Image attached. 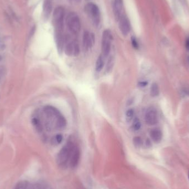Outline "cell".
I'll use <instances>...</instances> for the list:
<instances>
[{
  "label": "cell",
  "instance_id": "30bf717a",
  "mask_svg": "<svg viewBox=\"0 0 189 189\" xmlns=\"http://www.w3.org/2000/svg\"><path fill=\"white\" fill-rule=\"evenodd\" d=\"M95 43V36L89 32H85L83 35V46L85 50L90 49Z\"/></svg>",
  "mask_w": 189,
  "mask_h": 189
},
{
  "label": "cell",
  "instance_id": "8992f818",
  "mask_svg": "<svg viewBox=\"0 0 189 189\" xmlns=\"http://www.w3.org/2000/svg\"><path fill=\"white\" fill-rule=\"evenodd\" d=\"M64 51L66 56H78L80 53L79 46L75 41H69L65 46Z\"/></svg>",
  "mask_w": 189,
  "mask_h": 189
},
{
  "label": "cell",
  "instance_id": "7402d4cb",
  "mask_svg": "<svg viewBox=\"0 0 189 189\" xmlns=\"http://www.w3.org/2000/svg\"><path fill=\"white\" fill-rule=\"evenodd\" d=\"M140 127H141V123L140 122V120L138 118H135L132 125L133 130L135 131H137L140 130Z\"/></svg>",
  "mask_w": 189,
  "mask_h": 189
},
{
  "label": "cell",
  "instance_id": "2e32d148",
  "mask_svg": "<svg viewBox=\"0 0 189 189\" xmlns=\"http://www.w3.org/2000/svg\"><path fill=\"white\" fill-rule=\"evenodd\" d=\"M103 66H104L103 56H100L96 60V66H95L96 71L97 72H100L103 70Z\"/></svg>",
  "mask_w": 189,
  "mask_h": 189
},
{
  "label": "cell",
  "instance_id": "8fae6325",
  "mask_svg": "<svg viewBox=\"0 0 189 189\" xmlns=\"http://www.w3.org/2000/svg\"><path fill=\"white\" fill-rule=\"evenodd\" d=\"M43 112L47 118L49 119V121H50L52 118L56 119L59 115H61L58 109L52 106H45L44 107Z\"/></svg>",
  "mask_w": 189,
  "mask_h": 189
},
{
  "label": "cell",
  "instance_id": "7a4b0ae2",
  "mask_svg": "<svg viewBox=\"0 0 189 189\" xmlns=\"http://www.w3.org/2000/svg\"><path fill=\"white\" fill-rule=\"evenodd\" d=\"M64 10L62 7H56L53 15V22L56 29V33H62L64 29Z\"/></svg>",
  "mask_w": 189,
  "mask_h": 189
},
{
  "label": "cell",
  "instance_id": "f1b7e54d",
  "mask_svg": "<svg viewBox=\"0 0 189 189\" xmlns=\"http://www.w3.org/2000/svg\"><path fill=\"white\" fill-rule=\"evenodd\" d=\"M81 0H69L70 3L73 4H78L80 2Z\"/></svg>",
  "mask_w": 189,
  "mask_h": 189
},
{
  "label": "cell",
  "instance_id": "83f0119b",
  "mask_svg": "<svg viewBox=\"0 0 189 189\" xmlns=\"http://www.w3.org/2000/svg\"><path fill=\"white\" fill-rule=\"evenodd\" d=\"M148 84V83L147 81H142L140 82L138 85H139V86H140V87H146Z\"/></svg>",
  "mask_w": 189,
  "mask_h": 189
},
{
  "label": "cell",
  "instance_id": "6da1fadb",
  "mask_svg": "<svg viewBox=\"0 0 189 189\" xmlns=\"http://www.w3.org/2000/svg\"><path fill=\"white\" fill-rule=\"evenodd\" d=\"M74 147V146L71 143L69 142L60 149L56 157V162L60 167H66Z\"/></svg>",
  "mask_w": 189,
  "mask_h": 189
},
{
  "label": "cell",
  "instance_id": "d6986e66",
  "mask_svg": "<svg viewBox=\"0 0 189 189\" xmlns=\"http://www.w3.org/2000/svg\"><path fill=\"white\" fill-rule=\"evenodd\" d=\"M32 124L34 126L35 128L38 131V132H41L43 130V127L42 125L41 124L40 121L39 120V119L37 118H33L32 120Z\"/></svg>",
  "mask_w": 189,
  "mask_h": 189
},
{
  "label": "cell",
  "instance_id": "d4e9b609",
  "mask_svg": "<svg viewBox=\"0 0 189 189\" xmlns=\"http://www.w3.org/2000/svg\"><path fill=\"white\" fill-rule=\"evenodd\" d=\"M134 111L133 109H129L126 112V120L128 122L131 121L133 117Z\"/></svg>",
  "mask_w": 189,
  "mask_h": 189
},
{
  "label": "cell",
  "instance_id": "7c38bea8",
  "mask_svg": "<svg viewBox=\"0 0 189 189\" xmlns=\"http://www.w3.org/2000/svg\"><path fill=\"white\" fill-rule=\"evenodd\" d=\"M123 0H114L113 10L116 19L118 21L122 16V12L123 9Z\"/></svg>",
  "mask_w": 189,
  "mask_h": 189
},
{
  "label": "cell",
  "instance_id": "4fadbf2b",
  "mask_svg": "<svg viewBox=\"0 0 189 189\" xmlns=\"http://www.w3.org/2000/svg\"><path fill=\"white\" fill-rule=\"evenodd\" d=\"M150 136L154 142L158 143L160 142L163 138L161 130L159 128H154L150 132Z\"/></svg>",
  "mask_w": 189,
  "mask_h": 189
},
{
  "label": "cell",
  "instance_id": "277c9868",
  "mask_svg": "<svg viewBox=\"0 0 189 189\" xmlns=\"http://www.w3.org/2000/svg\"><path fill=\"white\" fill-rule=\"evenodd\" d=\"M85 11L94 25H98L100 21L99 8L95 3L90 2L87 3L85 7Z\"/></svg>",
  "mask_w": 189,
  "mask_h": 189
},
{
  "label": "cell",
  "instance_id": "44dd1931",
  "mask_svg": "<svg viewBox=\"0 0 189 189\" xmlns=\"http://www.w3.org/2000/svg\"><path fill=\"white\" fill-rule=\"evenodd\" d=\"M113 65H114V59L113 57H110L106 66V70L107 71V73L111 71Z\"/></svg>",
  "mask_w": 189,
  "mask_h": 189
},
{
  "label": "cell",
  "instance_id": "ba28073f",
  "mask_svg": "<svg viewBox=\"0 0 189 189\" xmlns=\"http://www.w3.org/2000/svg\"><path fill=\"white\" fill-rule=\"evenodd\" d=\"M145 121L146 123L149 126H153L158 123V114L154 109H149L146 112Z\"/></svg>",
  "mask_w": 189,
  "mask_h": 189
},
{
  "label": "cell",
  "instance_id": "3957f363",
  "mask_svg": "<svg viewBox=\"0 0 189 189\" xmlns=\"http://www.w3.org/2000/svg\"><path fill=\"white\" fill-rule=\"evenodd\" d=\"M66 22L69 30L73 34L79 33L81 29L80 20L75 13H70L67 16Z\"/></svg>",
  "mask_w": 189,
  "mask_h": 189
},
{
  "label": "cell",
  "instance_id": "4dcf8cb0",
  "mask_svg": "<svg viewBox=\"0 0 189 189\" xmlns=\"http://www.w3.org/2000/svg\"><path fill=\"white\" fill-rule=\"evenodd\" d=\"M26 189H35V188H34V187H31V188H29V189H27V188Z\"/></svg>",
  "mask_w": 189,
  "mask_h": 189
},
{
  "label": "cell",
  "instance_id": "52a82bcc",
  "mask_svg": "<svg viewBox=\"0 0 189 189\" xmlns=\"http://www.w3.org/2000/svg\"><path fill=\"white\" fill-rule=\"evenodd\" d=\"M119 28L122 34L123 35H127L130 30V21L125 15H122L119 19Z\"/></svg>",
  "mask_w": 189,
  "mask_h": 189
},
{
  "label": "cell",
  "instance_id": "f546056e",
  "mask_svg": "<svg viewBox=\"0 0 189 189\" xmlns=\"http://www.w3.org/2000/svg\"><path fill=\"white\" fill-rule=\"evenodd\" d=\"M186 48L187 49L189 50V37L187 38L186 40Z\"/></svg>",
  "mask_w": 189,
  "mask_h": 189
},
{
  "label": "cell",
  "instance_id": "e0dca14e",
  "mask_svg": "<svg viewBox=\"0 0 189 189\" xmlns=\"http://www.w3.org/2000/svg\"><path fill=\"white\" fill-rule=\"evenodd\" d=\"M62 139H63V137H62V135L60 134H58L52 138L51 142L54 146H58L62 142Z\"/></svg>",
  "mask_w": 189,
  "mask_h": 189
},
{
  "label": "cell",
  "instance_id": "ffe728a7",
  "mask_svg": "<svg viewBox=\"0 0 189 189\" xmlns=\"http://www.w3.org/2000/svg\"><path fill=\"white\" fill-rule=\"evenodd\" d=\"M35 189H53L48 183L46 182L38 183L34 186Z\"/></svg>",
  "mask_w": 189,
  "mask_h": 189
},
{
  "label": "cell",
  "instance_id": "9a60e30c",
  "mask_svg": "<svg viewBox=\"0 0 189 189\" xmlns=\"http://www.w3.org/2000/svg\"><path fill=\"white\" fill-rule=\"evenodd\" d=\"M56 127L59 130H63L66 126V120L62 115H59L56 120Z\"/></svg>",
  "mask_w": 189,
  "mask_h": 189
},
{
  "label": "cell",
  "instance_id": "cb8c5ba5",
  "mask_svg": "<svg viewBox=\"0 0 189 189\" xmlns=\"http://www.w3.org/2000/svg\"><path fill=\"white\" fill-rule=\"evenodd\" d=\"M133 144L136 147H140L142 144V140L140 137H136L133 138Z\"/></svg>",
  "mask_w": 189,
  "mask_h": 189
},
{
  "label": "cell",
  "instance_id": "5bb4252c",
  "mask_svg": "<svg viewBox=\"0 0 189 189\" xmlns=\"http://www.w3.org/2000/svg\"><path fill=\"white\" fill-rule=\"evenodd\" d=\"M52 4L51 0H44L43 3V14L44 17L48 18L52 12Z\"/></svg>",
  "mask_w": 189,
  "mask_h": 189
},
{
  "label": "cell",
  "instance_id": "9c48e42d",
  "mask_svg": "<svg viewBox=\"0 0 189 189\" xmlns=\"http://www.w3.org/2000/svg\"><path fill=\"white\" fill-rule=\"evenodd\" d=\"M80 159V150L79 148L74 146L69 161V164L71 168L74 169L78 167Z\"/></svg>",
  "mask_w": 189,
  "mask_h": 189
},
{
  "label": "cell",
  "instance_id": "ac0fdd59",
  "mask_svg": "<svg viewBox=\"0 0 189 189\" xmlns=\"http://www.w3.org/2000/svg\"><path fill=\"white\" fill-rule=\"evenodd\" d=\"M159 94V88L158 84L157 83H153L152 84L150 88V95L153 97H156Z\"/></svg>",
  "mask_w": 189,
  "mask_h": 189
},
{
  "label": "cell",
  "instance_id": "1f68e13d",
  "mask_svg": "<svg viewBox=\"0 0 189 189\" xmlns=\"http://www.w3.org/2000/svg\"><path fill=\"white\" fill-rule=\"evenodd\" d=\"M188 177H189V174H188Z\"/></svg>",
  "mask_w": 189,
  "mask_h": 189
},
{
  "label": "cell",
  "instance_id": "4316f807",
  "mask_svg": "<svg viewBox=\"0 0 189 189\" xmlns=\"http://www.w3.org/2000/svg\"><path fill=\"white\" fill-rule=\"evenodd\" d=\"M5 74V69L4 67H0V82L2 80Z\"/></svg>",
  "mask_w": 189,
  "mask_h": 189
},
{
  "label": "cell",
  "instance_id": "484cf974",
  "mask_svg": "<svg viewBox=\"0 0 189 189\" xmlns=\"http://www.w3.org/2000/svg\"><path fill=\"white\" fill-rule=\"evenodd\" d=\"M131 39H132V44L133 47L136 49H138L139 47V46H138V42H137L136 39L134 37H132Z\"/></svg>",
  "mask_w": 189,
  "mask_h": 189
},
{
  "label": "cell",
  "instance_id": "603a6c76",
  "mask_svg": "<svg viewBox=\"0 0 189 189\" xmlns=\"http://www.w3.org/2000/svg\"><path fill=\"white\" fill-rule=\"evenodd\" d=\"M28 185V183L27 181H21L16 184L13 189H26Z\"/></svg>",
  "mask_w": 189,
  "mask_h": 189
},
{
  "label": "cell",
  "instance_id": "5b68a950",
  "mask_svg": "<svg viewBox=\"0 0 189 189\" xmlns=\"http://www.w3.org/2000/svg\"><path fill=\"white\" fill-rule=\"evenodd\" d=\"M112 35L111 32L109 30H105L103 32L102 38L101 49L103 56L104 57L108 56L111 51Z\"/></svg>",
  "mask_w": 189,
  "mask_h": 189
}]
</instances>
